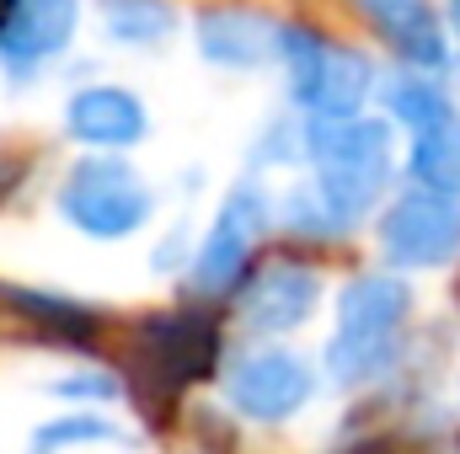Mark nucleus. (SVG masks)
I'll use <instances>...</instances> for the list:
<instances>
[{"label": "nucleus", "mask_w": 460, "mask_h": 454, "mask_svg": "<svg viewBox=\"0 0 460 454\" xmlns=\"http://www.w3.org/2000/svg\"><path fill=\"white\" fill-rule=\"evenodd\" d=\"M407 171L418 188H434V193H456L460 198V118H439L434 128L412 134V155H407Z\"/></svg>", "instance_id": "14"}, {"label": "nucleus", "mask_w": 460, "mask_h": 454, "mask_svg": "<svg viewBox=\"0 0 460 454\" xmlns=\"http://www.w3.org/2000/svg\"><path fill=\"white\" fill-rule=\"evenodd\" d=\"M199 54L220 70H257L279 54V27L246 5H209L199 16Z\"/></svg>", "instance_id": "12"}, {"label": "nucleus", "mask_w": 460, "mask_h": 454, "mask_svg": "<svg viewBox=\"0 0 460 454\" xmlns=\"http://www.w3.org/2000/svg\"><path fill=\"white\" fill-rule=\"evenodd\" d=\"M54 209H59V220L70 230H81L92 240H123V235L150 225L155 198H150V188L139 182V171L128 161H118V155H86L59 182Z\"/></svg>", "instance_id": "4"}, {"label": "nucleus", "mask_w": 460, "mask_h": 454, "mask_svg": "<svg viewBox=\"0 0 460 454\" xmlns=\"http://www.w3.org/2000/svg\"><path fill=\"white\" fill-rule=\"evenodd\" d=\"M279 220L284 230H295V235H316V240H332V235H343V220L322 204V193L305 182V188H295V193H284V204H279Z\"/></svg>", "instance_id": "19"}, {"label": "nucleus", "mask_w": 460, "mask_h": 454, "mask_svg": "<svg viewBox=\"0 0 460 454\" xmlns=\"http://www.w3.org/2000/svg\"><path fill=\"white\" fill-rule=\"evenodd\" d=\"M385 108L402 118L412 134H423V128H434L439 118H450V97H445L434 81H418V75H407V81L385 86Z\"/></svg>", "instance_id": "18"}, {"label": "nucleus", "mask_w": 460, "mask_h": 454, "mask_svg": "<svg viewBox=\"0 0 460 454\" xmlns=\"http://www.w3.org/2000/svg\"><path fill=\"white\" fill-rule=\"evenodd\" d=\"M81 0H0V59L16 75L59 59L75 38Z\"/></svg>", "instance_id": "9"}, {"label": "nucleus", "mask_w": 460, "mask_h": 454, "mask_svg": "<svg viewBox=\"0 0 460 454\" xmlns=\"http://www.w3.org/2000/svg\"><path fill=\"white\" fill-rule=\"evenodd\" d=\"M268 225H273L268 193H262L252 177L235 182L226 193V204H220V214H215V225H209V235H204V246H199V257H193L188 284H193L199 294H230V289L241 284L246 262H252L257 235Z\"/></svg>", "instance_id": "5"}, {"label": "nucleus", "mask_w": 460, "mask_h": 454, "mask_svg": "<svg viewBox=\"0 0 460 454\" xmlns=\"http://www.w3.org/2000/svg\"><path fill=\"white\" fill-rule=\"evenodd\" d=\"M412 310V294L391 273L353 278L338 300V332L327 342V369L338 385H364L396 358V332Z\"/></svg>", "instance_id": "2"}, {"label": "nucleus", "mask_w": 460, "mask_h": 454, "mask_svg": "<svg viewBox=\"0 0 460 454\" xmlns=\"http://www.w3.org/2000/svg\"><path fill=\"white\" fill-rule=\"evenodd\" d=\"M380 246L391 267H445L460 251V198L407 188L380 220Z\"/></svg>", "instance_id": "6"}, {"label": "nucleus", "mask_w": 460, "mask_h": 454, "mask_svg": "<svg viewBox=\"0 0 460 454\" xmlns=\"http://www.w3.org/2000/svg\"><path fill=\"white\" fill-rule=\"evenodd\" d=\"M49 390L65 396V401H118V396H123V385H118L113 374H65V380H54Z\"/></svg>", "instance_id": "20"}, {"label": "nucleus", "mask_w": 460, "mask_h": 454, "mask_svg": "<svg viewBox=\"0 0 460 454\" xmlns=\"http://www.w3.org/2000/svg\"><path fill=\"white\" fill-rule=\"evenodd\" d=\"M316 294H322V284H316L311 267L273 262V267H262L241 289V327L257 332V337H284V332H295V327L311 321Z\"/></svg>", "instance_id": "10"}, {"label": "nucleus", "mask_w": 460, "mask_h": 454, "mask_svg": "<svg viewBox=\"0 0 460 454\" xmlns=\"http://www.w3.org/2000/svg\"><path fill=\"white\" fill-rule=\"evenodd\" d=\"M445 22H450V32L460 38V0H445Z\"/></svg>", "instance_id": "21"}, {"label": "nucleus", "mask_w": 460, "mask_h": 454, "mask_svg": "<svg viewBox=\"0 0 460 454\" xmlns=\"http://www.w3.org/2000/svg\"><path fill=\"white\" fill-rule=\"evenodd\" d=\"M316 396V374L289 347H257L226 374V401L252 423H289Z\"/></svg>", "instance_id": "7"}, {"label": "nucleus", "mask_w": 460, "mask_h": 454, "mask_svg": "<svg viewBox=\"0 0 460 454\" xmlns=\"http://www.w3.org/2000/svg\"><path fill=\"white\" fill-rule=\"evenodd\" d=\"M65 134L97 155H113V150H128L150 134V113L123 86H81L65 102Z\"/></svg>", "instance_id": "11"}, {"label": "nucleus", "mask_w": 460, "mask_h": 454, "mask_svg": "<svg viewBox=\"0 0 460 454\" xmlns=\"http://www.w3.org/2000/svg\"><path fill=\"white\" fill-rule=\"evenodd\" d=\"M305 155L316 166V193L322 204L343 220L348 230L358 225L380 193L391 188L396 171V150H391V123L380 118H311L305 123Z\"/></svg>", "instance_id": "1"}, {"label": "nucleus", "mask_w": 460, "mask_h": 454, "mask_svg": "<svg viewBox=\"0 0 460 454\" xmlns=\"http://www.w3.org/2000/svg\"><path fill=\"white\" fill-rule=\"evenodd\" d=\"M139 369L155 390H182L204 380L220 358V332L204 310H166L139 327Z\"/></svg>", "instance_id": "8"}, {"label": "nucleus", "mask_w": 460, "mask_h": 454, "mask_svg": "<svg viewBox=\"0 0 460 454\" xmlns=\"http://www.w3.org/2000/svg\"><path fill=\"white\" fill-rule=\"evenodd\" d=\"M11 310H22L38 332H49V337L65 342V347H86V342L97 337V310H86V305L70 300V294L16 289V294H11Z\"/></svg>", "instance_id": "15"}, {"label": "nucleus", "mask_w": 460, "mask_h": 454, "mask_svg": "<svg viewBox=\"0 0 460 454\" xmlns=\"http://www.w3.org/2000/svg\"><path fill=\"white\" fill-rule=\"evenodd\" d=\"M81 444H128V433H118L108 417L75 412V417H54V423L32 428L27 454H65V450H81Z\"/></svg>", "instance_id": "17"}, {"label": "nucleus", "mask_w": 460, "mask_h": 454, "mask_svg": "<svg viewBox=\"0 0 460 454\" xmlns=\"http://www.w3.org/2000/svg\"><path fill=\"white\" fill-rule=\"evenodd\" d=\"M97 16H102V32L123 48H150L177 32L172 0H97Z\"/></svg>", "instance_id": "16"}, {"label": "nucleus", "mask_w": 460, "mask_h": 454, "mask_svg": "<svg viewBox=\"0 0 460 454\" xmlns=\"http://www.w3.org/2000/svg\"><path fill=\"white\" fill-rule=\"evenodd\" d=\"M380 38L396 48V59L418 65V70H445L450 65V43H445V22L434 11V0H353Z\"/></svg>", "instance_id": "13"}, {"label": "nucleus", "mask_w": 460, "mask_h": 454, "mask_svg": "<svg viewBox=\"0 0 460 454\" xmlns=\"http://www.w3.org/2000/svg\"><path fill=\"white\" fill-rule=\"evenodd\" d=\"M279 59L289 70L295 102L311 118H353L375 92V65L316 27H279Z\"/></svg>", "instance_id": "3"}]
</instances>
